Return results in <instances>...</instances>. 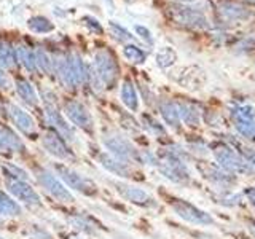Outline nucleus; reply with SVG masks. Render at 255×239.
Wrapping results in <instances>:
<instances>
[{
  "instance_id": "obj_1",
  "label": "nucleus",
  "mask_w": 255,
  "mask_h": 239,
  "mask_svg": "<svg viewBox=\"0 0 255 239\" xmlns=\"http://www.w3.org/2000/svg\"><path fill=\"white\" fill-rule=\"evenodd\" d=\"M158 164L155 169L163 175V177L171 182L172 185L180 188H191L201 190L203 183L191 171V161L193 158L183 147V143L175 142L174 139L159 143L156 150Z\"/></svg>"
},
{
  "instance_id": "obj_2",
  "label": "nucleus",
  "mask_w": 255,
  "mask_h": 239,
  "mask_svg": "<svg viewBox=\"0 0 255 239\" xmlns=\"http://www.w3.org/2000/svg\"><path fill=\"white\" fill-rule=\"evenodd\" d=\"M158 195H159V201L169 207L175 217L180 219L182 223H185V225H191L196 228H209V227L222 228V225L215 220L212 214L204 211L203 207L196 206L195 203H191L190 199L175 195L164 187L158 188Z\"/></svg>"
},
{
  "instance_id": "obj_3",
  "label": "nucleus",
  "mask_w": 255,
  "mask_h": 239,
  "mask_svg": "<svg viewBox=\"0 0 255 239\" xmlns=\"http://www.w3.org/2000/svg\"><path fill=\"white\" fill-rule=\"evenodd\" d=\"M211 159L223 169L238 175V177H252L255 179V167L244 161V158L223 139V135H217L209 140Z\"/></svg>"
},
{
  "instance_id": "obj_4",
  "label": "nucleus",
  "mask_w": 255,
  "mask_h": 239,
  "mask_svg": "<svg viewBox=\"0 0 255 239\" xmlns=\"http://www.w3.org/2000/svg\"><path fill=\"white\" fill-rule=\"evenodd\" d=\"M191 167L198 174V179L207 188L212 190H238L239 177L219 166L211 158H195Z\"/></svg>"
},
{
  "instance_id": "obj_5",
  "label": "nucleus",
  "mask_w": 255,
  "mask_h": 239,
  "mask_svg": "<svg viewBox=\"0 0 255 239\" xmlns=\"http://www.w3.org/2000/svg\"><path fill=\"white\" fill-rule=\"evenodd\" d=\"M228 118L239 139L255 145V106L249 101L235 99L228 102Z\"/></svg>"
},
{
  "instance_id": "obj_6",
  "label": "nucleus",
  "mask_w": 255,
  "mask_h": 239,
  "mask_svg": "<svg viewBox=\"0 0 255 239\" xmlns=\"http://www.w3.org/2000/svg\"><path fill=\"white\" fill-rule=\"evenodd\" d=\"M102 145L106 147V151H109L115 158L122 159V161L132 166H142L140 148L129 137H126L125 134L118 131L104 132Z\"/></svg>"
},
{
  "instance_id": "obj_7",
  "label": "nucleus",
  "mask_w": 255,
  "mask_h": 239,
  "mask_svg": "<svg viewBox=\"0 0 255 239\" xmlns=\"http://www.w3.org/2000/svg\"><path fill=\"white\" fill-rule=\"evenodd\" d=\"M110 183L114 185L118 196L125 199V201L131 203L132 206H137L145 211H158L161 207V201L158 198L148 193L147 190L134 185V183H129L128 180H112Z\"/></svg>"
},
{
  "instance_id": "obj_8",
  "label": "nucleus",
  "mask_w": 255,
  "mask_h": 239,
  "mask_svg": "<svg viewBox=\"0 0 255 239\" xmlns=\"http://www.w3.org/2000/svg\"><path fill=\"white\" fill-rule=\"evenodd\" d=\"M54 171L58 172L59 179L66 183L67 187L78 191V193H82L83 196L96 198L99 195V187L96 185V182L90 177H86V175L74 171L72 167L64 166V164H56Z\"/></svg>"
},
{
  "instance_id": "obj_9",
  "label": "nucleus",
  "mask_w": 255,
  "mask_h": 239,
  "mask_svg": "<svg viewBox=\"0 0 255 239\" xmlns=\"http://www.w3.org/2000/svg\"><path fill=\"white\" fill-rule=\"evenodd\" d=\"M93 74L98 77L104 88H114L120 75V67L115 56L109 50H101L96 53L93 62Z\"/></svg>"
},
{
  "instance_id": "obj_10",
  "label": "nucleus",
  "mask_w": 255,
  "mask_h": 239,
  "mask_svg": "<svg viewBox=\"0 0 255 239\" xmlns=\"http://www.w3.org/2000/svg\"><path fill=\"white\" fill-rule=\"evenodd\" d=\"M96 161L99 163L101 167H104L107 172L117 175L120 179H125V180H143V175L135 169V166L132 164H128L122 159L115 158L114 155H110L109 151L106 150H98L94 153Z\"/></svg>"
},
{
  "instance_id": "obj_11",
  "label": "nucleus",
  "mask_w": 255,
  "mask_h": 239,
  "mask_svg": "<svg viewBox=\"0 0 255 239\" xmlns=\"http://www.w3.org/2000/svg\"><path fill=\"white\" fill-rule=\"evenodd\" d=\"M32 172H34L37 182L40 183V187H42L51 198H54L56 201L64 203V204H70L75 201L74 196L70 195V191L66 188V185H64L58 177H56L54 172L45 169V167H40V166H35Z\"/></svg>"
},
{
  "instance_id": "obj_12",
  "label": "nucleus",
  "mask_w": 255,
  "mask_h": 239,
  "mask_svg": "<svg viewBox=\"0 0 255 239\" xmlns=\"http://www.w3.org/2000/svg\"><path fill=\"white\" fill-rule=\"evenodd\" d=\"M5 187L14 199H18L19 203L26 204L29 207H42V198L37 191L29 185L27 180H21L16 177L5 175Z\"/></svg>"
},
{
  "instance_id": "obj_13",
  "label": "nucleus",
  "mask_w": 255,
  "mask_h": 239,
  "mask_svg": "<svg viewBox=\"0 0 255 239\" xmlns=\"http://www.w3.org/2000/svg\"><path fill=\"white\" fill-rule=\"evenodd\" d=\"M201 190L214 204H217L219 207H223V209H231V211H238V212L247 209L246 199L241 193V190H212L204 185Z\"/></svg>"
},
{
  "instance_id": "obj_14",
  "label": "nucleus",
  "mask_w": 255,
  "mask_h": 239,
  "mask_svg": "<svg viewBox=\"0 0 255 239\" xmlns=\"http://www.w3.org/2000/svg\"><path fill=\"white\" fill-rule=\"evenodd\" d=\"M169 16L174 22L180 24L183 27L188 29H207L209 27V21H207L206 14L203 11L196 10V8H191L187 5H179V6H172L169 10Z\"/></svg>"
},
{
  "instance_id": "obj_15",
  "label": "nucleus",
  "mask_w": 255,
  "mask_h": 239,
  "mask_svg": "<svg viewBox=\"0 0 255 239\" xmlns=\"http://www.w3.org/2000/svg\"><path fill=\"white\" fill-rule=\"evenodd\" d=\"M50 93H45L43 94V102H45V114H46V120L48 123L53 126V129L58 132L61 137L66 140V142H74L75 140V132L72 129V126L67 124L66 118L62 117V114L56 107V104L51 101L50 98Z\"/></svg>"
},
{
  "instance_id": "obj_16",
  "label": "nucleus",
  "mask_w": 255,
  "mask_h": 239,
  "mask_svg": "<svg viewBox=\"0 0 255 239\" xmlns=\"http://www.w3.org/2000/svg\"><path fill=\"white\" fill-rule=\"evenodd\" d=\"M183 127L188 132H196L203 126V106L191 99H175Z\"/></svg>"
},
{
  "instance_id": "obj_17",
  "label": "nucleus",
  "mask_w": 255,
  "mask_h": 239,
  "mask_svg": "<svg viewBox=\"0 0 255 239\" xmlns=\"http://www.w3.org/2000/svg\"><path fill=\"white\" fill-rule=\"evenodd\" d=\"M42 143H43V148L51 156L58 158V159H64V161H75V158H77L75 153L67 147V142L64 140L54 129L43 132Z\"/></svg>"
},
{
  "instance_id": "obj_18",
  "label": "nucleus",
  "mask_w": 255,
  "mask_h": 239,
  "mask_svg": "<svg viewBox=\"0 0 255 239\" xmlns=\"http://www.w3.org/2000/svg\"><path fill=\"white\" fill-rule=\"evenodd\" d=\"M64 110H66V115L70 118V121L74 123L77 127H80L82 131L93 134L94 132V121L93 117L82 102L78 101H67L66 106H64Z\"/></svg>"
},
{
  "instance_id": "obj_19",
  "label": "nucleus",
  "mask_w": 255,
  "mask_h": 239,
  "mask_svg": "<svg viewBox=\"0 0 255 239\" xmlns=\"http://www.w3.org/2000/svg\"><path fill=\"white\" fill-rule=\"evenodd\" d=\"M158 110H159V115H161L166 127H169V129L174 131L175 134H182V135L185 134L183 132L185 127L182 124L177 104H175L174 99H161L158 102Z\"/></svg>"
},
{
  "instance_id": "obj_20",
  "label": "nucleus",
  "mask_w": 255,
  "mask_h": 239,
  "mask_svg": "<svg viewBox=\"0 0 255 239\" xmlns=\"http://www.w3.org/2000/svg\"><path fill=\"white\" fill-rule=\"evenodd\" d=\"M6 110H8V115L13 120L14 126L18 127V129L26 134L27 137L30 139H37L38 137V132H37V124L34 121V118H32L27 112H24L21 107H18L16 104H6Z\"/></svg>"
},
{
  "instance_id": "obj_21",
  "label": "nucleus",
  "mask_w": 255,
  "mask_h": 239,
  "mask_svg": "<svg viewBox=\"0 0 255 239\" xmlns=\"http://www.w3.org/2000/svg\"><path fill=\"white\" fill-rule=\"evenodd\" d=\"M24 150H26V145L18 137V134L8 126L0 124V155H18L24 153Z\"/></svg>"
},
{
  "instance_id": "obj_22",
  "label": "nucleus",
  "mask_w": 255,
  "mask_h": 239,
  "mask_svg": "<svg viewBox=\"0 0 255 239\" xmlns=\"http://www.w3.org/2000/svg\"><path fill=\"white\" fill-rule=\"evenodd\" d=\"M183 137V147L191 155V158H211L209 151V140L204 139L203 135L196 132H185L182 135Z\"/></svg>"
},
{
  "instance_id": "obj_23",
  "label": "nucleus",
  "mask_w": 255,
  "mask_h": 239,
  "mask_svg": "<svg viewBox=\"0 0 255 239\" xmlns=\"http://www.w3.org/2000/svg\"><path fill=\"white\" fill-rule=\"evenodd\" d=\"M140 126H142V129L145 131L147 134L153 135V137H155L159 143H166V142L172 140V139H171V135H169V132H167V129H166L164 123L158 121V120H156L153 115H150V114H142V115H140Z\"/></svg>"
},
{
  "instance_id": "obj_24",
  "label": "nucleus",
  "mask_w": 255,
  "mask_h": 239,
  "mask_svg": "<svg viewBox=\"0 0 255 239\" xmlns=\"http://www.w3.org/2000/svg\"><path fill=\"white\" fill-rule=\"evenodd\" d=\"M69 223L74 227L78 233H83L88 236H94L98 238L102 231V227L96 222L93 217L90 215H85V214H74L69 217Z\"/></svg>"
},
{
  "instance_id": "obj_25",
  "label": "nucleus",
  "mask_w": 255,
  "mask_h": 239,
  "mask_svg": "<svg viewBox=\"0 0 255 239\" xmlns=\"http://www.w3.org/2000/svg\"><path fill=\"white\" fill-rule=\"evenodd\" d=\"M219 11L222 13L223 18H227L230 21H247L252 18V11L249 8H246L241 3L231 2V0H223L219 3Z\"/></svg>"
},
{
  "instance_id": "obj_26",
  "label": "nucleus",
  "mask_w": 255,
  "mask_h": 239,
  "mask_svg": "<svg viewBox=\"0 0 255 239\" xmlns=\"http://www.w3.org/2000/svg\"><path fill=\"white\" fill-rule=\"evenodd\" d=\"M120 96H122V102L129 109L131 112H137L139 109V96L137 91H135V86L131 82L129 78H126L122 83V91H120Z\"/></svg>"
},
{
  "instance_id": "obj_27",
  "label": "nucleus",
  "mask_w": 255,
  "mask_h": 239,
  "mask_svg": "<svg viewBox=\"0 0 255 239\" xmlns=\"http://www.w3.org/2000/svg\"><path fill=\"white\" fill-rule=\"evenodd\" d=\"M14 86H16V91H18L19 94V98L29 104V106L32 107H35L37 106V102H38V98H37V93L34 90V86H32L27 80H24V78H18L14 82Z\"/></svg>"
},
{
  "instance_id": "obj_28",
  "label": "nucleus",
  "mask_w": 255,
  "mask_h": 239,
  "mask_svg": "<svg viewBox=\"0 0 255 239\" xmlns=\"http://www.w3.org/2000/svg\"><path fill=\"white\" fill-rule=\"evenodd\" d=\"M22 209L19 203L14 201V198H11L10 195H6L5 191L0 190V215H10V217H14V215H21Z\"/></svg>"
},
{
  "instance_id": "obj_29",
  "label": "nucleus",
  "mask_w": 255,
  "mask_h": 239,
  "mask_svg": "<svg viewBox=\"0 0 255 239\" xmlns=\"http://www.w3.org/2000/svg\"><path fill=\"white\" fill-rule=\"evenodd\" d=\"M16 59H18L24 67H26V70L29 72H34L37 70V62H35V53L29 50L27 46H18L16 48Z\"/></svg>"
},
{
  "instance_id": "obj_30",
  "label": "nucleus",
  "mask_w": 255,
  "mask_h": 239,
  "mask_svg": "<svg viewBox=\"0 0 255 239\" xmlns=\"http://www.w3.org/2000/svg\"><path fill=\"white\" fill-rule=\"evenodd\" d=\"M16 62V51L10 43L0 42V69H10Z\"/></svg>"
},
{
  "instance_id": "obj_31",
  "label": "nucleus",
  "mask_w": 255,
  "mask_h": 239,
  "mask_svg": "<svg viewBox=\"0 0 255 239\" xmlns=\"http://www.w3.org/2000/svg\"><path fill=\"white\" fill-rule=\"evenodd\" d=\"M175 61H177V54H175V51L169 46H164L156 53V66L161 69H167L174 66Z\"/></svg>"
},
{
  "instance_id": "obj_32",
  "label": "nucleus",
  "mask_w": 255,
  "mask_h": 239,
  "mask_svg": "<svg viewBox=\"0 0 255 239\" xmlns=\"http://www.w3.org/2000/svg\"><path fill=\"white\" fill-rule=\"evenodd\" d=\"M27 26L34 32H38V34H46V32H51L54 29L53 22H50L43 16H34V18H30L27 21Z\"/></svg>"
},
{
  "instance_id": "obj_33",
  "label": "nucleus",
  "mask_w": 255,
  "mask_h": 239,
  "mask_svg": "<svg viewBox=\"0 0 255 239\" xmlns=\"http://www.w3.org/2000/svg\"><path fill=\"white\" fill-rule=\"evenodd\" d=\"M123 54H125V58L128 61H131L134 64H143L147 59V54L135 45H126L123 48Z\"/></svg>"
},
{
  "instance_id": "obj_34",
  "label": "nucleus",
  "mask_w": 255,
  "mask_h": 239,
  "mask_svg": "<svg viewBox=\"0 0 255 239\" xmlns=\"http://www.w3.org/2000/svg\"><path fill=\"white\" fill-rule=\"evenodd\" d=\"M239 222L243 223V227L246 228L251 239H255V214L239 211Z\"/></svg>"
},
{
  "instance_id": "obj_35",
  "label": "nucleus",
  "mask_w": 255,
  "mask_h": 239,
  "mask_svg": "<svg viewBox=\"0 0 255 239\" xmlns=\"http://www.w3.org/2000/svg\"><path fill=\"white\" fill-rule=\"evenodd\" d=\"M35 62H37V67L40 70H43L45 74H51V70H53V61L48 58V54L40 48V50L35 51Z\"/></svg>"
},
{
  "instance_id": "obj_36",
  "label": "nucleus",
  "mask_w": 255,
  "mask_h": 239,
  "mask_svg": "<svg viewBox=\"0 0 255 239\" xmlns=\"http://www.w3.org/2000/svg\"><path fill=\"white\" fill-rule=\"evenodd\" d=\"M26 235L29 239H53V236L48 231L38 225H30L26 228Z\"/></svg>"
},
{
  "instance_id": "obj_37",
  "label": "nucleus",
  "mask_w": 255,
  "mask_h": 239,
  "mask_svg": "<svg viewBox=\"0 0 255 239\" xmlns=\"http://www.w3.org/2000/svg\"><path fill=\"white\" fill-rule=\"evenodd\" d=\"M241 193L246 199L247 209L255 214V185L252 183V185H247V187L241 188Z\"/></svg>"
},
{
  "instance_id": "obj_38",
  "label": "nucleus",
  "mask_w": 255,
  "mask_h": 239,
  "mask_svg": "<svg viewBox=\"0 0 255 239\" xmlns=\"http://www.w3.org/2000/svg\"><path fill=\"white\" fill-rule=\"evenodd\" d=\"M110 29L112 32H114V35L120 40V42H125V40H131L132 35L128 32L125 27H122L120 24H117L115 21H110Z\"/></svg>"
},
{
  "instance_id": "obj_39",
  "label": "nucleus",
  "mask_w": 255,
  "mask_h": 239,
  "mask_svg": "<svg viewBox=\"0 0 255 239\" xmlns=\"http://www.w3.org/2000/svg\"><path fill=\"white\" fill-rule=\"evenodd\" d=\"M83 21H85V24L88 26V29L93 30L94 34H102V32H104L102 27H101V24H99L98 21H96L94 18H91V16H85Z\"/></svg>"
},
{
  "instance_id": "obj_40",
  "label": "nucleus",
  "mask_w": 255,
  "mask_h": 239,
  "mask_svg": "<svg viewBox=\"0 0 255 239\" xmlns=\"http://www.w3.org/2000/svg\"><path fill=\"white\" fill-rule=\"evenodd\" d=\"M134 30L137 32V35H139L142 40H145L147 43L153 45V37H151V32H150L147 27H143V26H135Z\"/></svg>"
},
{
  "instance_id": "obj_41",
  "label": "nucleus",
  "mask_w": 255,
  "mask_h": 239,
  "mask_svg": "<svg viewBox=\"0 0 255 239\" xmlns=\"http://www.w3.org/2000/svg\"><path fill=\"white\" fill-rule=\"evenodd\" d=\"M8 86H10V82H8V78L3 72L0 70V88H8Z\"/></svg>"
},
{
  "instance_id": "obj_42",
  "label": "nucleus",
  "mask_w": 255,
  "mask_h": 239,
  "mask_svg": "<svg viewBox=\"0 0 255 239\" xmlns=\"http://www.w3.org/2000/svg\"><path fill=\"white\" fill-rule=\"evenodd\" d=\"M177 2H180V3H183V5H185V3H191V2H196V0H177Z\"/></svg>"
},
{
  "instance_id": "obj_43",
  "label": "nucleus",
  "mask_w": 255,
  "mask_h": 239,
  "mask_svg": "<svg viewBox=\"0 0 255 239\" xmlns=\"http://www.w3.org/2000/svg\"><path fill=\"white\" fill-rule=\"evenodd\" d=\"M0 228H3V220L0 219Z\"/></svg>"
},
{
  "instance_id": "obj_44",
  "label": "nucleus",
  "mask_w": 255,
  "mask_h": 239,
  "mask_svg": "<svg viewBox=\"0 0 255 239\" xmlns=\"http://www.w3.org/2000/svg\"><path fill=\"white\" fill-rule=\"evenodd\" d=\"M0 239H3V238H2V236H0Z\"/></svg>"
}]
</instances>
